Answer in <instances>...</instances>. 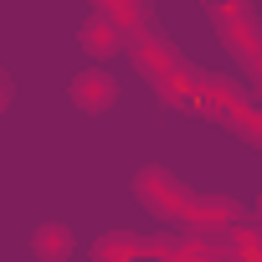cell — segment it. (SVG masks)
<instances>
[{"instance_id": "obj_1", "label": "cell", "mask_w": 262, "mask_h": 262, "mask_svg": "<svg viewBox=\"0 0 262 262\" xmlns=\"http://www.w3.org/2000/svg\"><path fill=\"white\" fill-rule=\"evenodd\" d=\"M134 190H139V201H144V206H155L160 216H180V211H185V201H190V190H185L170 170H160V165L139 170Z\"/></svg>"}, {"instance_id": "obj_2", "label": "cell", "mask_w": 262, "mask_h": 262, "mask_svg": "<svg viewBox=\"0 0 262 262\" xmlns=\"http://www.w3.org/2000/svg\"><path fill=\"white\" fill-rule=\"evenodd\" d=\"M128 52H134V62H139V72H149L155 82H165L175 67H180V52L155 31V26H139L134 36H128Z\"/></svg>"}, {"instance_id": "obj_3", "label": "cell", "mask_w": 262, "mask_h": 262, "mask_svg": "<svg viewBox=\"0 0 262 262\" xmlns=\"http://www.w3.org/2000/svg\"><path fill=\"white\" fill-rule=\"evenodd\" d=\"M180 221H185L190 231L216 236V231H236V226H242V211H236L231 201H201V195H190L185 211H180Z\"/></svg>"}, {"instance_id": "obj_4", "label": "cell", "mask_w": 262, "mask_h": 262, "mask_svg": "<svg viewBox=\"0 0 262 262\" xmlns=\"http://www.w3.org/2000/svg\"><path fill=\"white\" fill-rule=\"evenodd\" d=\"M113 98H118V82L108 77V67H88V72L72 77V103L82 113H108Z\"/></svg>"}, {"instance_id": "obj_5", "label": "cell", "mask_w": 262, "mask_h": 262, "mask_svg": "<svg viewBox=\"0 0 262 262\" xmlns=\"http://www.w3.org/2000/svg\"><path fill=\"white\" fill-rule=\"evenodd\" d=\"M77 41H82V52H88V57H98V62H103V57H113V52H118V47L128 41V31H123L118 21H108V16L98 11V16H88V21H82Z\"/></svg>"}, {"instance_id": "obj_6", "label": "cell", "mask_w": 262, "mask_h": 262, "mask_svg": "<svg viewBox=\"0 0 262 262\" xmlns=\"http://www.w3.org/2000/svg\"><path fill=\"white\" fill-rule=\"evenodd\" d=\"M98 11L108 21H118L128 36H134L139 26H149V0H98Z\"/></svg>"}, {"instance_id": "obj_7", "label": "cell", "mask_w": 262, "mask_h": 262, "mask_svg": "<svg viewBox=\"0 0 262 262\" xmlns=\"http://www.w3.org/2000/svg\"><path fill=\"white\" fill-rule=\"evenodd\" d=\"M31 252H36V257H67V252H72V231H67L62 221H47V226L31 236Z\"/></svg>"}, {"instance_id": "obj_8", "label": "cell", "mask_w": 262, "mask_h": 262, "mask_svg": "<svg viewBox=\"0 0 262 262\" xmlns=\"http://www.w3.org/2000/svg\"><path fill=\"white\" fill-rule=\"evenodd\" d=\"M98 257H165V247L134 242V236H113V242H98Z\"/></svg>"}, {"instance_id": "obj_9", "label": "cell", "mask_w": 262, "mask_h": 262, "mask_svg": "<svg viewBox=\"0 0 262 262\" xmlns=\"http://www.w3.org/2000/svg\"><path fill=\"white\" fill-rule=\"evenodd\" d=\"M211 11H252V0H206Z\"/></svg>"}, {"instance_id": "obj_10", "label": "cell", "mask_w": 262, "mask_h": 262, "mask_svg": "<svg viewBox=\"0 0 262 262\" xmlns=\"http://www.w3.org/2000/svg\"><path fill=\"white\" fill-rule=\"evenodd\" d=\"M6 98H11V77L0 72V108H6Z\"/></svg>"}]
</instances>
